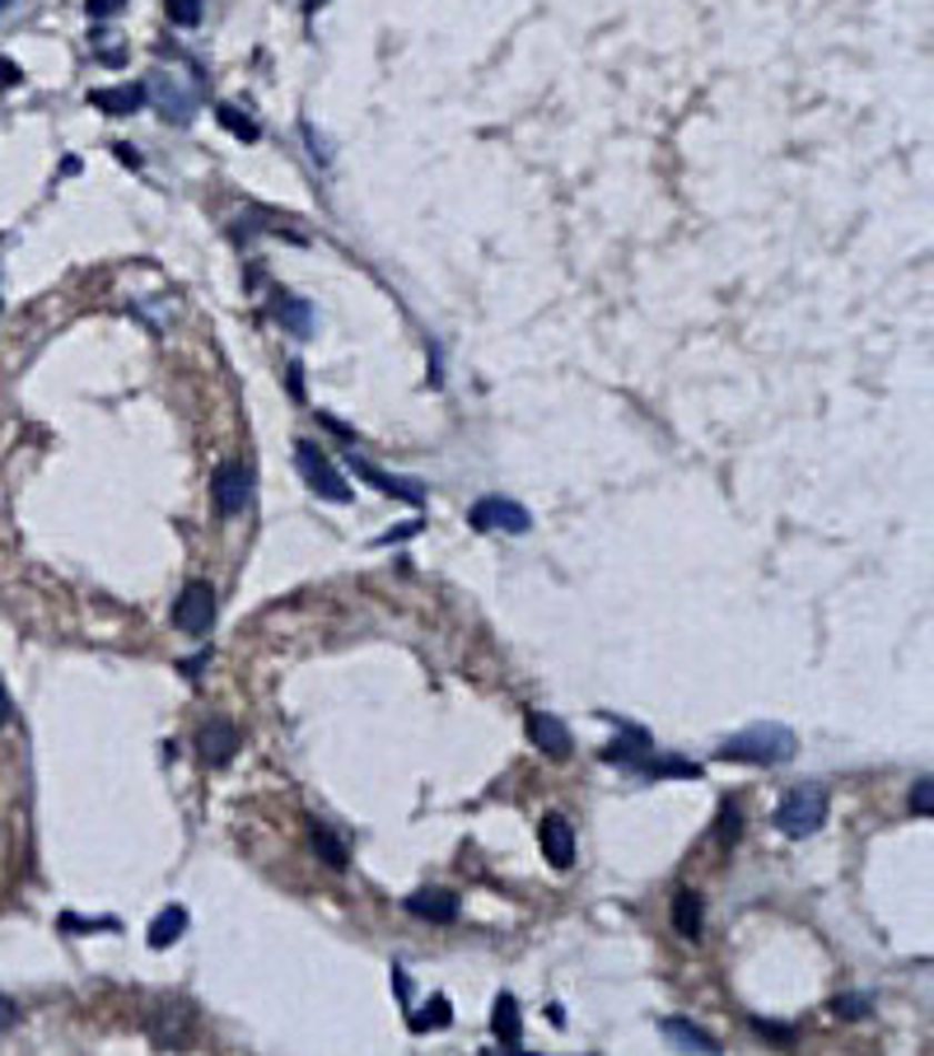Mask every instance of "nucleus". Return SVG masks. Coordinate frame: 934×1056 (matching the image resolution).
<instances>
[{"label": "nucleus", "mask_w": 934, "mask_h": 1056, "mask_svg": "<svg viewBox=\"0 0 934 1056\" xmlns=\"http://www.w3.org/2000/svg\"><path fill=\"white\" fill-rule=\"evenodd\" d=\"M182 931H188V907H164L154 921H150V949H169L182 939Z\"/></svg>", "instance_id": "nucleus-17"}, {"label": "nucleus", "mask_w": 934, "mask_h": 1056, "mask_svg": "<svg viewBox=\"0 0 934 1056\" xmlns=\"http://www.w3.org/2000/svg\"><path fill=\"white\" fill-rule=\"evenodd\" d=\"M118 6H122V0H89V14L108 19V14H118Z\"/></svg>", "instance_id": "nucleus-29"}, {"label": "nucleus", "mask_w": 934, "mask_h": 1056, "mask_svg": "<svg viewBox=\"0 0 934 1056\" xmlns=\"http://www.w3.org/2000/svg\"><path fill=\"white\" fill-rule=\"evenodd\" d=\"M89 103L103 108L108 118H127V112H135L145 103V84H118V89H94L89 94Z\"/></svg>", "instance_id": "nucleus-16"}, {"label": "nucleus", "mask_w": 934, "mask_h": 1056, "mask_svg": "<svg viewBox=\"0 0 934 1056\" xmlns=\"http://www.w3.org/2000/svg\"><path fill=\"white\" fill-rule=\"evenodd\" d=\"M169 19H173V24H182V29H192L201 19V6H197V0H169Z\"/></svg>", "instance_id": "nucleus-25"}, {"label": "nucleus", "mask_w": 934, "mask_h": 1056, "mask_svg": "<svg viewBox=\"0 0 934 1056\" xmlns=\"http://www.w3.org/2000/svg\"><path fill=\"white\" fill-rule=\"evenodd\" d=\"M277 323L290 328L294 336H313V309H309V300L281 295V300H277Z\"/></svg>", "instance_id": "nucleus-18"}, {"label": "nucleus", "mask_w": 934, "mask_h": 1056, "mask_svg": "<svg viewBox=\"0 0 934 1056\" xmlns=\"http://www.w3.org/2000/svg\"><path fill=\"white\" fill-rule=\"evenodd\" d=\"M118 160H122V164H131V169H135V164H141V154H135V150H131V145H118Z\"/></svg>", "instance_id": "nucleus-31"}, {"label": "nucleus", "mask_w": 934, "mask_h": 1056, "mask_svg": "<svg viewBox=\"0 0 934 1056\" xmlns=\"http://www.w3.org/2000/svg\"><path fill=\"white\" fill-rule=\"evenodd\" d=\"M215 510L220 514H243L248 501H253V473L243 463H220L215 467Z\"/></svg>", "instance_id": "nucleus-6"}, {"label": "nucleus", "mask_w": 934, "mask_h": 1056, "mask_svg": "<svg viewBox=\"0 0 934 1056\" xmlns=\"http://www.w3.org/2000/svg\"><path fill=\"white\" fill-rule=\"evenodd\" d=\"M827 814H832V795H827V785L804 781V785H794V791L776 804L771 823H776V833H781V837L804 842V837H813L817 827L827 823Z\"/></svg>", "instance_id": "nucleus-2"}, {"label": "nucleus", "mask_w": 934, "mask_h": 1056, "mask_svg": "<svg viewBox=\"0 0 934 1056\" xmlns=\"http://www.w3.org/2000/svg\"><path fill=\"white\" fill-rule=\"evenodd\" d=\"M669 916H673V931L682 939H701L705 935V897L696 888H677Z\"/></svg>", "instance_id": "nucleus-11"}, {"label": "nucleus", "mask_w": 934, "mask_h": 1056, "mask_svg": "<svg viewBox=\"0 0 934 1056\" xmlns=\"http://www.w3.org/2000/svg\"><path fill=\"white\" fill-rule=\"evenodd\" d=\"M61 926L66 931H118V916H99V921H80V916H61Z\"/></svg>", "instance_id": "nucleus-26"}, {"label": "nucleus", "mask_w": 934, "mask_h": 1056, "mask_svg": "<svg viewBox=\"0 0 934 1056\" xmlns=\"http://www.w3.org/2000/svg\"><path fill=\"white\" fill-rule=\"evenodd\" d=\"M664 1038L677 1047V1052H701V1056H720L724 1047L711 1038L705 1028H696L692 1019H664Z\"/></svg>", "instance_id": "nucleus-14"}, {"label": "nucleus", "mask_w": 934, "mask_h": 1056, "mask_svg": "<svg viewBox=\"0 0 934 1056\" xmlns=\"http://www.w3.org/2000/svg\"><path fill=\"white\" fill-rule=\"evenodd\" d=\"M6 6H10V0H0V14H6Z\"/></svg>", "instance_id": "nucleus-32"}, {"label": "nucleus", "mask_w": 934, "mask_h": 1056, "mask_svg": "<svg viewBox=\"0 0 934 1056\" xmlns=\"http://www.w3.org/2000/svg\"><path fill=\"white\" fill-rule=\"evenodd\" d=\"M468 524L476 533H491V529H505V533H529L533 529V514L523 510L519 501H505V496H482L472 510H468Z\"/></svg>", "instance_id": "nucleus-5"}, {"label": "nucleus", "mask_w": 934, "mask_h": 1056, "mask_svg": "<svg viewBox=\"0 0 934 1056\" xmlns=\"http://www.w3.org/2000/svg\"><path fill=\"white\" fill-rule=\"evenodd\" d=\"M393 992H398V1000L412 1009V982H406V973L402 968H393Z\"/></svg>", "instance_id": "nucleus-28"}, {"label": "nucleus", "mask_w": 934, "mask_h": 1056, "mask_svg": "<svg viewBox=\"0 0 934 1056\" xmlns=\"http://www.w3.org/2000/svg\"><path fill=\"white\" fill-rule=\"evenodd\" d=\"M19 1024V1005L10 996H0V1033H10Z\"/></svg>", "instance_id": "nucleus-27"}, {"label": "nucleus", "mask_w": 934, "mask_h": 1056, "mask_svg": "<svg viewBox=\"0 0 934 1056\" xmlns=\"http://www.w3.org/2000/svg\"><path fill=\"white\" fill-rule=\"evenodd\" d=\"M538 846H542V856L552 861L556 869H571L575 865V827H571V818L546 814L538 823Z\"/></svg>", "instance_id": "nucleus-7"}, {"label": "nucleus", "mask_w": 934, "mask_h": 1056, "mask_svg": "<svg viewBox=\"0 0 934 1056\" xmlns=\"http://www.w3.org/2000/svg\"><path fill=\"white\" fill-rule=\"evenodd\" d=\"M425 1009H430V1015H416V1019H412V1028H416V1033H430V1028H449V1024H453V1015H449V1000H444V996H435V1000H430Z\"/></svg>", "instance_id": "nucleus-21"}, {"label": "nucleus", "mask_w": 934, "mask_h": 1056, "mask_svg": "<svg viewBox=\"0 0 934 1056\" xmlns=\"http://www.w3.org/2000/svg\"><path fill=\"white\" fill-rule=\"evenodd\" d=\"M491 1033H495V1043L505 1047V1052H523V1015H519V1000H514V996H500V1000H495Z\"/></svg>", "instance_id": "nucleus-13"}, {"label": "nucleus", "mask_w": 934, "mask_h": 1056, "mask_svg": "<svg viewBox=\"0 0 934 1056\" xmlns=\"http://www.w3.org/2000/svg\"><path fill=\"white\" fill-rule=\"evenodd\" d=\"M739 827H743V814H739V804H724V808H720V827H715L720 846H734V842H739Z\"/></svg>", "instance_id": "nucleus-22"}, {"label": "nucleus", "mask_w": 934, "mask_h": 1056, "mask_svg": "<svg viewBox=\"0 0 934 1056\" xmlns=\"http://www.w3.org/2000/svg\"><path fill=\"white\" fill-rule=\"evenodd\" d=\"M800 748V738H794L790 725H776V721H757L739 734H729L724 744L715 748V757L724 762H753V767H781V762L794 757Z\"/></svg>", "instance_id": "nucleus-1"}, {"label": "nucleus", "mask_w": 934, "mask_h": 1056, "mask_svg": "<svg viewBox=\"0 0 934 1056\" xmlns=\"http://www.w3.org/2000/svg\"><path fill=\"white\" fill-rule=\"evenodd\" d=\"M10 715H14V706H10V692L0 687V725H10Z\"/></svg>", "instance_id": "nucleus-30"}, {"label": "nucleus", "mask_w": 934, "mask_h": 1056, "mask_svg": "<svg viewBox=\"0 0 934 1056\" xmlns=\"http://www.w3.org/2000/svg\"><path fill=\"white\" fill-rule=\"evenodd\" d=\"M351 473L355 477H364L370 486H379L383 496H398V501H406V505H421L425 501V491H421V482H406V477H393V473H383V467H374V463H364V459H355L351 454Z\"/></svg>", "instance_id": "nucleus-10"}, {"label": "nucleus", "mask_w": 934, "mask_h": 1056, "mask_svg": "<svg viewBox=\"0 0 934 1056\" xmlns=\"http://www.w3.org/2000/svg\"><path fill=\"white\" fill-rule=\"evenodd\" d=\"M406 912L421 916V921H430V926H453V921H459V912H463V903H459V897H453L449 888H421V893L406 897Z\"/></svg>", "instance_id": "nucleus-8"}, {"label": "nucleus", "mask_w": 934, "mask_h": 1056, "mask_svg": "<svg viewBox=\"0 0 934 1056\" xmlns=\"http://www.w3.org/2000/svg\"><path fill=\"white\" fill-rule=\"evenodd\" d=\"M529 738L546 757H565V753H571V725H565L561 715H552V711H533L529 715Z\"/></svg>", "instance_id": "nucleus-9"}, {"label": "nucleus", "mask_w": 934, "mask_h": 1056, "mask_svg": "<svg viewBox=\"0 0 934 1056\" xmlns=\"http://www.w3.org/2000/svg\"><path fill=\"white\" fill-rule=\"evenodd\" d=\"M215 118H220L224 131H234L239 141H258V137H262L258 122H253V118H239V108H230V103H220V108H215Z\"/></svg>", "instance_id": "nucleus-20"}, {"label": "nucleus", "mask_w": 934, "mask_h": 1056, "mask_svg": "<svg viewBox=\"0 0 934 1056\" xmlns=\"http://www.w3.org/2000/svg\"><path fill=\"white\" fill-rule=\"evenodd\" d=\"M173 626L182 636H207L215 626V590L207 580L182 584V594L173 599Z\"/></svg>", "instance_id": "nucleus-4"}, {"label": "nucleus", "mask_w": 934, "mask_h": 1056, "mask_svg": "<svg viewBox=\"0 0 934 1056\" xmlns=\"http://www.w3.org/2000/svg\"><path fill=\"white\" fill-rule=\"evenodd\" d=\"M930 776H921L916 785H911V814H921V818H930L934 814V791H930Z\"/></svg>", "instance_id": "nucleus-23"}, {"label": "nucleus", "mask_w": 934, "mask_h": 1056, "mask_svg": "<svg viewBox=\"0 0 934 1056\" xmlns=\"http://www.w3.org/2000/svg\"><path fill=\"white\" fill-rule=\"evenodd\" d=\"M864 1009H870V996H836V1000H832V1015H836V1019H860Z\"/></svg>", "instance_id": "nucleus-24"}, {"label": "nucleus", "mask_w": 934, "mask_h": 1056, "mask_svg": "<svg viewBox=\"0 0 934 1056\" xmlns=\"http://www.w3.org/2000/svg\"><path fill=\"white\" fill-rule=\"evenodd\" d=\"M294 467H300V477L309 482V491H318L323 501H337V505H347V501H351L347 477H341L337 467L328 463V454H323L318 444H309V440L294 444Z\"/></svg>", "instance_id": "nucleus-3"}, {"label": "nucleus", "mask_w": 934, "mask_h": 1056, "mask_svg": "<svg viewBox=\"0 0 934 1056\" xmlns=\"http://www.w3.org/2000/svg\"><path fill=\"white\" fill-rule=\"evenodd\" d=\"M635 772H641V776H701L696 762H682V757H654V753H650Z\"/></svg>", "instance_id": "nucleus-19"}, {"label": "nucleus", "mask_w": 934, "mask_h": 1056, "mask_svg": "<svg viewBox=\"0 0 934 1056\" xmlns=\"http://www.w3.org/2000/svg\"><path fill=\"white\" fill-rule=\"evenodd\" d=\"M234 748H239V730L224 721V715L207 721V730H201V757H207L211 767H224V762L234 757Z\"/></svg>", "instance_id": "nucleus-12"}, {"label": "nucleus", "mask_w": 934, "mask_h": 1056, "mask_svg": "<svg viewBox=\"0 0 934 1056\" xmlns=\"http://www.w3.org/2000/svg\"><path fill=\"white\" fill-rule=\"evenodd\" d=\"M309 846H313V856L323 861L328 869H347L351 865V851H347V842H341L337 833L328 823H318V818H309Z\"/></svg>", "instance_id": "nucleus-15"}]
</instances>
